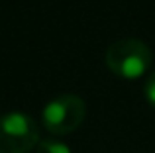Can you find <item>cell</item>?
Instances as JSON below:
<instances>
[{
    "label": "cell",
    "mask_w": 155,
    "mask_h": 153,
    "mask_svg": "<svg viewBox=\"0 0 155 153\" xmlns=\"http://www.w3.org/2000/svg\"><path fill=\"white\" fill-rule=\"evenodd\" d=\"M39 143V128L26 112L0 116V153H30Z\"/></svg>",
    "instance_id": "3957f363"
},
{
    "label": "cell",
    "mask_w": 155,
    "mask_h": 153,
    "mask_svg": "<svg viewBox=\"0 0 155 153\" xmlns=\"http://www.w3.org/2000/svg\"><path fill=\"white\" fill-rule=\"evenodd\" d=\"M153 53L147 43L134 37H122L106 49V67L122 79H137L149 69Z\"/></svg>",
    "instance_id": "6da1fadb"
},
{
    "label": "cell",
    "mask_w": 155,
    "mask_h": 153,
    "mask_svg": "<svg viewBox=\"0 0 155 153\" xmlns=\"http://www.w3.org/2000/svg\"><path fill=\"white\" fill-rule=\"evenodd\" d=\"M87 116V104L81 96L65 92L57 94L43 106L41 120L45 130H49L55 135H67L75 132Z\"/></svg>",
    "instance_id": "7a4b0ae2"
},
{
    "label": "cell",
    "mask_w": 155,
    "mask_h": 153,
    "mask_svg": "<svg viewBox=\"0 0 155 153\" xmlns=\"http://www.w3.org/2000/svg\"><path fill=\"white\" fill-rule=\"evenodd\" d=\"M143 94H145V98H147V102L155 108V71L147 76V80H145V84H143Z\"/></svg>",
    "instance_id": "5b68a950"
},
{
    "label": "cell",
    "mask_w": 155,
    "mask_h": 153,
    "mask_svg": "<svg viewBox=\"0 0 155 153\" xmlns=\"http://www.w3.org/2000/svg\"><path fill=\"white\" fill-rule=\"evenodd\" d=\"M35 153H71V147L67 143L59 142V139L47 138V139H39Z\"/></svg>",
    "instance_id": "277c9868"
}]
</instances>
